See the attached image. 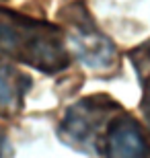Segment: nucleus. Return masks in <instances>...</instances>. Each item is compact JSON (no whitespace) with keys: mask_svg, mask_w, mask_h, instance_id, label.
I'll list each match as a JSON object with an SVG mask.
<instances>
[{"mask_svg":"<svg viewBox=\"0 0 150 158\" xmlns=\"http://www.w3.org/2000/svg\"><path fill=\"white\" fill-rule=\"evenodd\" d=\"M0 56L43 74L66 70L72 58L62 27L8 8H0Z\"/></svg>","mask_w":150,"mask_h":158,"instance_id":"1","label":"nucleus"},{"mask_svg":"<svg viewBox=\"0 0 150 158\" xmlns=\"http://www.w3.org/2000/svg\"><path fill=\"white\" fill-rule=\"evenodd\" d=\"M70 49L82 64L99 72H115L119 68L115 43L99 29L84 0H72L60 12Z\"/></svg>","mask_w":150,"mask_h":158,"instance_id":"2","label":"nucleus"},{"mask_svg":"<svg viewBox=\"0 0 150 158\" xmlns=\"http://www.w3.org/2000/svg\"><path fill=\"white\" fill-rule=\"evenodd\" d=\"M123 107L109 94H91L70 105L60 121L58 134L64 144L97 156V146L109 119Z\"/></svg>","mask_w":150,"mask_h":158,"instance_id":"3","label":"nucleus"},{"mask_svg":"<svg viewBox=\"0 0 150 158\" xmlns=\"http://www.w3.org/2000/svg\"><path fill=\"white\" fill-rule=\"evenodd\" d=\"M103 158H150V135L126 109L109 119L97 146Z\"/></svg>","mask_w":150,"mask_h":158,"instance_id":"4","label":"nucleus"},{"mask_svg":"<svg viewBox=\"0 0 150 158\" xmlns=\"http://www.w3.org/2000/svg\"><path fill=\"white\" fill-rule=\"evenodd\" d=\"M31 86L33 80L0 56V117H15L23 109Z\"/></svg>","mask_w":150,"mask_h":158,"instance_id":"5","label":"nucleus"},{"mask_svg":"<svg viewBox=\"0 0 150 158\" xmlns=\"http://www.w3.org/2000/svg\"><path fill=\"white\" fill-rule=\"evenodd\" d=\"M127 58L132 60L134 68H136V74H138V80L146 78L150 74V39L144 41L142 45L134 47L127 52Z\"/></svg>","mask_w":150,"mask_h":158,"instance_id":"6","label":"nucleus"},{"mask_svg":"<svg viewBox=\"0 0 150 158\" xmlns=\"http://www.w3.org/2000/svg\"><path fill=\"white\" fill-rule=\"evenodd\" d=\"M140 86H142V99H140V113L144 117V123L150 131V74L146 78L140 80Z\"/></svg>","mask_w":150,"mask_h":158,"instance_id":"7","label":"nucleus"},{"mask_svg":"<svg viewBox=\"0 0 150 158\" xmlns=\"http://www.w3.org/2000/svg\"><path fill=\"white\" fill-rule=\"evenodd\" d=\"M0 158H11V144L2 127H0Z\"/></svg>","mask_w":150,"mask_h":158,"instance_id":"8","label":"nucleus"}]
</instances>
